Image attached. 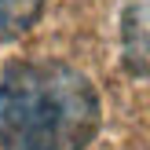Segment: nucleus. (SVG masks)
Returning a JSON list of instances; mask_svg holds the SVG:
<instances>
[{"mask_svg":"<svg viewBox=\"0 0 150 150\" xmlns=\"http://www.w3.org/2000/svg\"><path fill=\"white\" fill-rule=\"evenodd\" d=\"M121 59L136 77L150 81V0H132L121 15Z\"/></svg>","mask_w":150,"mask_h":150,"instance_id":"f03ea898","label":"nucleus"},{"mask_svg":"<svg viewBox=\"0 0 150 150\" xmlns=\"http://www.w3.org/2000/svg\"><path fill=\"white\" fill-rule=\"evenodd\" d=\"M103 125L95 84L70 62H11L0 77V150H88Z\"/></svg>","mask_w":150,"mask_h":150,"instance_id":"f257e3e1","label":"nucleus"},{"mask_svg":"<svg viewBox=\"0 0 150 150\" xmlns=\"http://www.w3.org/2000/svg\"><path fill=\"white\" fill-rule=\"evenodd\" d=\"M48 0H0V40H15L37 26Z\"/></svg>","mask_w":150,"mask_h":150,"instance_id":"7ed1b4c3","label":"nucleus"}]
</instances>
